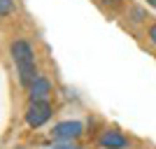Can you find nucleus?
Instances as JSON below:
<instances>
[{
  "mask_svg": "<svg viewBox=\"0 0 156 149\" xmlns=\"http://www.w3.org/2000/svg\"><path fill=\"white\" fill-rule=\"evenodd\" d=\"M98 144L100 149H128V137L119 130H105L103 135L98 137Z\"/></svg>",
  "mask_w": 156,
  "mask_h": 149,
  "instance_id": "20e7f679",
  "label": "nucleus"
},
{
  "mask_svg": "<svg viewBox=\"0 0 156 149\" xmlns=\"http://www.w3.org/2000/svg\"><path fill=\"white\" fill-rule=\"evenodd\" d=\"M82 133H84L82 121H61L51 128V137L54 140H61V142H72V140H77Z\"/></svg>",
  "mask_w": 156,
  "mask_h": 149,
  "instance_id": "7ed1b4c3",
  "label": "nucleus"
},
{
  "mask_svg": "<svg viewBox=\"0 0 156 149\" xmlns=\"http://www.w3.org/2000/svg\"><path fill=\"white\" fill-rule=\"evenodd\" d=\"M103 5L112 7V9H119V7H124V0H103Z\"/></svg>",
  "mask_w": 156,
  "mask_h": 149,
  "instance_id": "6e6552de",
  "label": "nucleus"
},
{
  "mask_svg": "<svg viewBox=\"0 0 156 149\" xmlns=\"http://www.w3.org/2000/svg\"><path fill=\"white\" fill-rule=\"evenodd\" d=\"M49 93H51V84H49V79H44V77H37L30 86H28L30 100H47Z\"/></svg>",
  "mask_w": 156,
  "mask_h": 149,
  "instance_id": "39448f33",
  "label": "nucleus"
},
{
  "mask_svg": "<svg viewBox=\"0 0 156 149\" xmlns=\"http://www.w3.org/2000/svg\"><path fill=\"white\" fill-rule=\"evenodd\" d=\"M147 2H149V5L154 7V9H156V0H147Z\"/></svg>",
  "mask_w": 156,
  "mask_h": 149,
  "instance_id": "9d476101",
  "label": "nucleus"
},
{
  "mask_svg": "<svg viewBox=\"0 0 156 149\" xmlns=\"http://www.w3.org/2000/svg\"><path fill=\"white\" fill-rule=\"evenodd\" d=\"M147 37H149V42L156 47V21H154V23H149V28H147Z\"/></svg>",
  "mask_w": 156,
  "mask_h": 149,
  "instance_id": "0eeeda50",
  "label": "nucleus"
},
{
  "mask_svg": "<svg viewBox=\"0 0 156 149\" xmlns=\"http://www.w3.org/2000/svg\"><path fill=\"white\" fill-rule=\"evenodd\" d=\"M12 59L16 65V72H19V82L21 86H30L35 79H37V68H35V54H33V47L28 44L26 40H14L12 47Z\"/></svg>",
  "mask_w": 156,
  "mask_h": 149,
  "instance_id": "f257e3e1",
  "label": "nucleus"
},
{
  "mask_svg": "<svg viewBox=\"0 0 156 149\" xmlns=\"http://www.w3.org/2000/svg\"><path fill=\"white\" fill-rule=\"evenodd\" d=\"M51 149H82V147H77V144H56V147H51Z\"/></svg>",
  "mask_w": 156,
  "mask_h": 149,
  "instance_id": "1a4fd4ad",
  "label": "nucleus"
},
{
  "mask_svg": "<svg viewBox=\"0 0 156 149\" xmlns=\"http://www.w3.org/2000/svg\"><path fill=\"white\" fill-rule=\"evenodd\" d=\"M51 103L49 100H30L26 107V123L30 128H40L51 119Z\"/></svg>",
  "mask_w": 156,
  "mask_h": 149,
  "instance_id": "f03ea898",
  "label": "nucleus"
},
{
  "mask_svg": "<svg viewBox=\"0 0 156 149\" xmlns=\"http://www.w3.org/2000/svg\"><path fill=\"white\" fill-rule=\"evenodd\" d=\"M12 9H14V0H0V16L12 14Z\"/></svg>",
  "mask_w": 156,
  "mask_h": 149,
  "instance_id": "423d86ee",
  "label": "nucleus"
}]
</instances>
